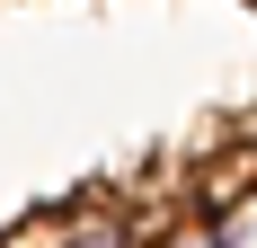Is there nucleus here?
<instances>
[{
    "label": "nucleus",
    "mask_w": 257,
    "mask_h": 248,
    "mask_svg": "<svg viewBox=\"0 0 257 248\" xmlns=\"http://www.w3.org/2000/svg\"><path fill=\"white\" fill-rule=\"evenodd\" d=\"M53 248H142V239H133V222H124V213H71Z\"/></svg>",
    "instance_id": "nucleus-1"
},
{
    "label": "nucleus",
    "mask_w": 257,
    "mask_h": 248,
    "mask_svg": "<svg viewBox=\"0 0 257 248\" xmlns=\"http://www.w3.org/2000/svg\"><path fill=\"white\" fill-rule=\"evenodd\" d=\"M53 239H62V222H36V213L0 230V248H53Z\"/></svg>",
    "instance_id": "nucleus-2"
},
{
    "label": "nucleus",
    "mask_w": 257,
    "mask_h": 248,
    "mask_svg": "<svg viewBox=\"0 0 257 248\" xmlns=\"http://www.w3.org/2000/svg\"><path fill=\"white\" fill-rule=\"evenodd\" d=\"M169 248H231V230H186V239H169Z\"/></svg>",
    "instance_id": "nucleus-3"
}]
</instances>
